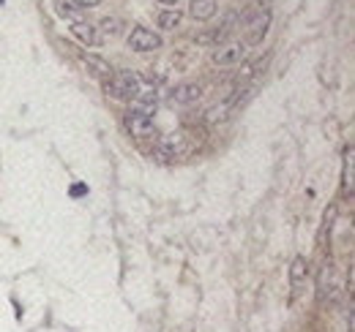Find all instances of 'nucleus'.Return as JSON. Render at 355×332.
I'll return each instance as SVG.
<instances>
[{"instance_id": "f257e3e1", "label": "nucleus", "mask_w": 355, "mask_h": 332, "mask_svg": "<svg viewBox=\"0 0 355 332\" xmlns=\"http://www.w3.org/2000/svg\"><path fill=\"white\" fill-rule=\"evenodd\" d=\"M123 128H126V133L137 139V142H145V145H153V142H159V128L153 123V118H142V115H126L123 118Z\"/></svg>"}, {"instance_id": "f03ea898", "label": "nucleus", "mask_w": 355, "mask_h": 332, "mask_svg": "<svg viewBox=\"0 0 355 332\" xmlns=\"http://www.w3.org/2000/svg\"><path fill=\"white\" fill-rule=\"evenodd\" d=\"M129 49L134 52H156L162 49V36L145 25H134L129 33Z\"/></svg>"}, {"instance_id": "7ed1b4c3", "label": "nucleus", "mask_w": 355, "mask_h": 332, "mask_svg": "<svg viewBox=\"0 0 355 332\" xmlns=\"http://www.w3.org/2000/svg\"><path fill=\"white\" fill-rule=\"evenodd\" d=\"M202 93H205V84L202 82H183L178 84V87H173L170 101L180 104V107H191V104H197L202 98Z\"/></svg>"}, {"instance_id": "20e7f679", "label": "nucleus", "mask_w": 355, "mask_h": 332, "mask_svg": "<svg viewBox=\"0 0 355 332\" xmlns=\"http://www.w3.org/2000/svg\"><path fill=\"white\" fill-rule=\"evenodd\" d=\"M243 52H246V49H243L241 42L219 44V46L214 49V63H216V66H235V63H241Z\"/></svg>"}, {"instance_id": "39448f33", "label": "nucleus", "mask_w": 355, "mask_h": 332, "mask_svg": "<svg viewBox=\"0 0 355 332\" xmlns=\"http://www.w3.org/2000/svg\"><path fill=\"white\" fill-rule=\"evenodd\" d=\"M77 55H80V60L88 66L90 74H96L98 80H110V77L115 74V68H112L101 55H96V52H77Z\"/></svg>"}, {"instance_id": "423d86ee", "label": "nucleus", "mask_w": 355, "mask_h": 332, "mask_svg": "<svg viewBox=\"0 0 355 332\" xmlns=\"http://www.w3.org/2000/svg\"><path fill=\"white\" fill-rule=\"evenodd\" d=\"M268 28H270V11L263 8L252 22H249V33H246V44L249 46H254V44H260L266 39Z\"/></svg>"}, {"instance_id": "0eeeda50", "label": "nucleus", "mask_w": 355, "mask_h": 332, "mask_svg": "<svg viewBox=\"0 0 355 332\" xmlns=\"http://www.w3.org/2000/svg\"><path fill=\"white\" fill-rule=\"evenodd\" d=\"M71 36L85 46H98L101 44V36L96 30V25L88 22V19H80V22H71Z\"/></svg>"}, {"instance_id": "6e6552de", "label": "nucleus", "mask_w": 355, "mask_h": 332, "mask_svg": "<svg viewBox=\"0 0 355 332\" xmlns=\"http://www.w3.org/2000/svg\"><path fill=\"white\" fill-rule=\"evenodd\" d=\"M306 278H309V261H306V256H295L290 264V286L301 294Z\"/></svg>"}, {"instance_id": "1a4fd4ad", "label": "nucleus", "mask_w": 355, "mask_h": 332, "mask_svg": "<svg viewBox=\"0 0 355 332\" xmlns=\"http://www.w3.org/2000/svg\"><path fill=\"white\" fill-rule=\"evenodd\" d=\"M232 115V104L224 98V101H219V104H214V107H208L205 112H202V118H200V123L202 125H219L224 123L227 118Z\"/></svg>"}, {"instance_id": "9d476101", "label": "nucleus", "mask_w": 355, "mask_h": 332, "mask_svg": "<svg viewBox=\"0 0 355 332\" xmlns=\"http://www.w3.org/2000/svg\"><path fill=\"white\" fill-rule=\"evenodd\" d=\"M216 0H189V17L197 22H208L216 14Z\"/></svg>"}, {"instance_id": "9b49d317", "label": "nucleus", "mask_w": 355, "mask_h": 332, "mask_svg": "<svg viewBox=\"0 0 355 332\" xmlns=\"http://www.w3.org/2000/svg\"><path fill=\"white\" fill-rule=\"evenodd\" d=\"M224 36L222 33V28H208V30H200L197 36H194V44L197 46H211V49H216L219 44H224Z\"/></svg>"}, {"instance_id": "f8f14e48", "label": "nucleus", "mask_w": 355, "mask_h": 332, "mask_svg": "<svg viewBox=\"0 0 355 332\" xmlns=\"http://www.w3.org/2000/svg\"><path fill=\"white\" fill-rule=\"evenodd\" d=\"M180 22H183V11H178V8H164V11H159V17H156V25H159L162 30H175Z\"/></svg>"}, {"instance_id": "ddd939ff", "label": "nucleus", "mask_w": 355, "mask_h": 332, "mask_svg": "<svg viewBox=\"0 0 355 332\" xmlns=\"http://www.w3.org/2000/svg\"><path fill=\"white\" fill-rule=\"evenodd\" d=\"M52 11H55L58 17H63V19H69V22H80V19H85L83 11H80L77 6H71L69 0H55V3H52Z\"/></svg>"}, {"instance_id": "4468645a", "label": "nucleus", "mask_w": 355, "mask_h": 332, "mask_svg": "<svg viewBox=\"0 0 355 332\" xmlns=\"http://www.w3.org/2000/svg\"><path fill=\"white\" fill-rule=\"evenodd\" d=\"M121 28H123V22H121L118 17H101V22L96 25V30H98L101 39H104V36H118Z\"/></svg>"}, {"instance_id": "2eb2a0df", "label": "nucleus", "mask_w": 355, "mask_h": 332, "mask_svg": "<svg viewBox=\"0 0 355 332\" xmlns=\"http://www.w3.org/2000/svg\"><path fill=\"white\" fill-rule=\"evenodd\" d=\"M189 63H191L189 49H178L175 55H173V60H170V66H173L175 71H186V68H189Z\"/></svg>"}, {"instance_id": "dca6fc26", "label": "nucleus", "mask_w": 355, "mask_h": 332, "mask_svg": "<svg viewBox=\"0 0 355 332\" xmlns=\"http://www.w3.org/2000/svg\"><path fill=\"white\" fill-rule=\"evenodd\" d=\"M263 66H266V60H249V63H243V68H241V80L254 77V74H257Z\"/></svg>"}, {"instance_id": "f3484780", "label": "nucleus", "mask_w": 355, "mask_h": 332, "mask_svg": "<svg viewBox=\"0 0 355 332\" xmlns=\"http://www.w3.org/2000/svg\"><path fill=\"white\" fill-rule=\"evenodd\" d=\"M101 0H74V6L77 8H93V6H98Z\"/></svg>"}, {"instance_id": "a211bd4d", "label": "nucleus", "mask_w": 355, "mask_h": 332, "mask_svg": "<svg viewBox=\"0 0 355 332\" xmlns=\"http://www.w3.org/2000/svg\"><path fill=\"white\" fill-rule=\"evenodd\" d=\"M156 3H162V6H175L178 0H156Z\"/></svg>"}, {"instance_id": "6ab92c4d", "label": "nucleus", "mask_w": 355, "mask_h": 332, "mask_svg": "<svg viewBox=\"0 0 355 332\" xmlns=\"http://www.w3.org/2000/svg\"><path fill=\"white\" fill-rule=\"evenodd\" d=\"M0 6H3V0H0Z\"/></svg>"}]
</instances>
